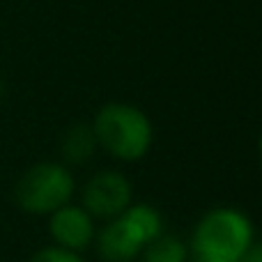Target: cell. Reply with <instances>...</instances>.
I'll return each instance as SVG.
<instances>
[{
  "label": "cell",
  "instance_id": "1",
  "mask_svg": "<svg viewBox=\"0 0 262 262\" xmlns=\"http://www.w3.org/2000/svg\"><path fill=\"white\" fill-rule=\"evenodd\" d=\"M97 145L113 159L138 161L154 143V127L138 106L113 101L97 111L92 120Z\"/></svg>",
  "mask_w": 262,
  "mask_h": 262
},
{
  "label": "cell",
  "instance_id": "2",
  "mask_svg": "<svg viewBox=\"0 0 262 262\" xmlns=\"http://www.w3.org/2000/svg\"><path fill=\"white\" fill-rule=\"evenodd\" d=\"M253 244V223L235 207L209 209L193 228L191 251L198 258L235 262Z\"/></svg>",
  "mask_w": 262,
  "mask_h": 262
},
{
  "label": "cell",
  "instance_id": "3",
  "mask_svg": "<svg viewBox=\"0 0 262 262\" xmlns=\"http://www.w3.org/2000/svg\"><path fill=\"white\" fill-rule=\"evenodd\" d=\"M76 191L74 175L67 166L44 161L28 168L16 184V203L23 212L49 216L72 200Z\"/></svg>",
  "mask_w": 262,
  "mask_h": 262
},
{
  "label": "cell",
  "instance_id": "4",
  "mask_svg": "<svg viewBox=\"0 0 262 262\" xmlns=\"http://www.w3.org/2000/svg\"><path fill=\"white\" fill-rule=\"evenodd\" d=\"M134 203L131 182L118 170L95 172L81 191V207L99 221H113Z\"/></svg>",
  "mask_w": 262,
  "mask_h": 262
},
{
  "label": "cell",
  "instance_id": "5",
  "mask_svg": "<svg viewBox=\"0 0 262 262\" xmlns=\"http://www.w3.org/2000/svg\"><path fill=\"white\" fill-rule=\"evenodd\" d=\"M49 232L55 246H62L74 253H83L95 242L97 228L95 219L81 205L67 203L60 209H55L53 214H49Z\"/></svg>",
  "mask_w": 262,
  "mask_h": 262
},
{
  "label": "cell",
  "instance_id": "6",
  "mask_svg": "<svg viewBox=\"0 0 262 262\" xmlns=\"http://www.w3.org/2000/svg\"><path fill=\"white\" fill-rule=\"evenodd\" d=\"M92 246L104 262H134L138 260L140 251L145 249L143 239L124 221L122 214L113 221H106V226L97 230Z\"/></svg>",
  "mask_w": 262,
  "mask_h": 262
},
{
  "label": "cell",
  "instance_id": "7",
  "mask_svg": "<svg viewBox=\"0 0 262 262\" xmlns=\"http://www.w3.org/2000/svg\"><path fill=\"white\" fill-rule=\"evenodd\" d=\"M124 221L136 230V235L143 239V244H149L154 237H159L163 232V221L157 207L147 203H131L122 212Z\"/></svg>",
  "mask_w": 262,
  "mask_h": 262
},
{
  "label": "cell",
  "instance_id": "8",
  "mask_svg": "<svg viewBox=\"0 0 262 262\" xmlns=\"http://www.w3.org/2000/svg\"><path fill=\"white\" fill-rule=\"evenodd\" d=\"M99 147L95 138V131L90 124H74L62 136V157L69 163H85L92 159L95 149Z\"/></svg>",
  "mask_w": 262,
  "mask_h": 262
},
{
  "label": "cell",
  "instance_id": "9",
  "mask_svg": "<svg viewBox=\"0 0 262 262\" xmlns=\"http://www.w3.org/2000/svg\"><path fill=\"white\" fill-rule=\"evenodd\" d=\"M140 262H186L189 260V249L180 237L172 235H159L154 237L145 249L140 251Z\"/></svg>",
  "mask_w": 262,
  "mask_h": 262
},
{
  "label": "cell",
  "instance_id": "10",
  "mask_svg": "<svg viewBox=\"0 0 262 262\" xmlns=\"http://www.w3.org/2000/svg\"><path fill=\"white\" fill-rule=\"evenodd\" d=\"M28 262H85L81 258V253L67 251L62 246H46V249L37 251Z\"/></svg>",
  "mask_w": 262,
  "mask_h": 262
},
{
  "label": "cell",
  "instance_id": "11",
  "mask_svg": "<svg viewBox=\"0 0 262 262\" xmlns=\"http://www.w3.org/2000/svg\"><path fill=\"white\" fill-rule=\"evenodd\" d=\"M235 262H262V242H253Z\"/></svg>",
  "mask_w": 262,
  "mask_h": 262
},
{
  "label": "cell",
  "instance_id": "12",
  "mask_svg": "<svg viewBox=\"0 0 262 262\" xmlns=\"http://www.w3.org/2000/svg\"><path fill=\"white\" fill-rule=\"evenodd\" d=\"M193 262H221V260H212V258H198V255H193Z\"/></svg>",
  "mask_w": 262,
  "mask_h": 262
},
{
  "label": "cell",
  "instance_id": "13",
  "mask_svg": "<svg viewBox=\"0 0 262 262\" xmlns=\"http://www.w3.org/2000/svg\"><path fill=\"white\" fill-rule=\"evenodd\" d=\"M258 154H260V163H262V134H260V140H258Z\"/></svg>",
  "mask_w": 262,
  "mask_h": 262
},
{
  "label": "cell",
  "instance_id": "14",
  "mask_svg": "<svg viewBox=\"0 0 262 262\" xmlns=\"http://www.w3.org/2000/svg\"><path fill=\"white\" fill-rule=\"evenodd\" d=\"M0 99H3V81H0Z\"/></svg>",
  "mask_w": 262,
  "mask_h": 262
}]
</instances>
